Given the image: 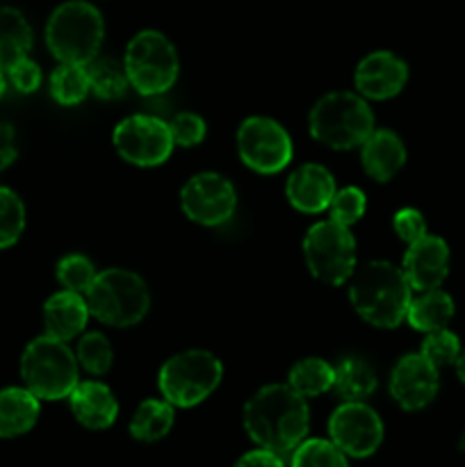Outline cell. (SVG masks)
I'll return each instance as SVG.
<instances>
[{
  "label": "cell",
  "instance_id": "obj_42",
  "mask_svg": "<svg viewBox=\"0 0 465 467\" xmlns=\"http://www.w3.org/2000/svg\"><path fill=\"white\" fill-rule=\"evenodd\" d=\"M460 450H465V433L460 436Z\"/></svg>",
  "mask_w": 465,
  "mask_h": 467
},
{
  "label": "cell",
  "instance_id": "obj_12",
  "mask_svg": "<svg viewBox=\"0 0 465 467\" xmlns=\"http://www.w3.org/2000/svg\"><path fill=\"white\" fill-rule=\"evenodd\" d=\"M181 208L199 226H222L235 214L237 192L222 173L201 171L182 185Z\"/></svg>",
  "mask_w": 465,
  "mask_h": 467
},
{
  "label": "cell",
  "instance_id": "obj_13",
  "mask_svg": "<svg viewBox=\"0 0 465 467\" xmlns=\"http://www.w3.org/2000/svg\"><path fill=\"white\" fill-rule=\"evenodd\" d=\"M331 441L354 459H367L381 447L383 422L365 401H345L328 420Z\"/></svg>",
  "mask_w": 465,
  "mask_h": 467
},
{
  "label": "cell",
  "instance_id": "obj_33",
  "mask_svg": "<svg viewBox=\"0 0 465 467\" xmlns=\"http://www.w3.org/2000/svg\"><path fill=\"white\" fill-rule=\"evenodd\" d=\"M367 210V196L360 187H342L336 190L331 203H328V214H331L333 222L342 223V226H354L356 222H360Z\"/></svg>",
  "mask_w": 465,
  "mask_h": 467
},
{
  "label": "cell",
  "instance_id": "obj_9",
  "mask_svg": "<svg viewBox=\"0 0 465 467\" xmlns=\"http://www.w3.org/2000/svg\"><path fill=\"white\" fill-rule=\"evenodd\" d=\"M304 258L308 272L324 285H345L358 267L356 237L349 226L331 217L313 223L304 237Z\"/></svg>",
  "mask_w": 465,
  "mask_h": 467
},
{
  "label": "cell",
  "instance_id": "obj_32",
  "mask_svg": "<svg viewBox=\"0 0 465 467\" xmlns=\"http://www.w3.org/2000/svg\"><path fill=\"white\" fill-rule=\"evenodd\" d=\"M55 276H57L62 290L78 292V295H87V292H89V287L94 285L98 272H96L94 263H91L87 255L68 254L57 263Z\"/></svg>",
  "mask_w": 465,
  "mask_h": 467
},
{
  "label": "cell",
  "instance_id": "obj_24",
  "mask_svg": "<svg viewBox=\"0 0 465 467\" xmlns=\"http://www.w3.org/2000/svg\"><path fill=\"white\" fill-rule=\"evenodd\" d=\"M336 379H333V390L345 401H365L377 390V374L372 365L360 358H345L336 365Z\"/></svg>",
  "mask_w": 465,
  "mask_h": 467
},
{
  "label": "cell",
  "instance_id": "obj_17",
  "mask_svg": "<svg viewBox=\"0 0 465 467\" xmlns=\"http://www.w3.org/2000/svg\"><path fill=\"white\" fill-rule=\"evenodd\" d=\"M336 178L324 164H301L287 176L285 196L294 210L304 214H319L328 210L336 194Z\"/></svg>",
  "mask_w": 465,
  "mask_h": 467
},
{
  "label": "cell",
  "instance_id": "obj_20",
  "mask_svg": "<svg viewBox=\"0 0 465 467\" xmlns=\"http://www.w3.org/2000/svg\"><path fill=\"white\" fill-rule=\"evenodd\" d=\"M89 317L91 313L85 295H78V292L59 290L44 304L46 336H53L57 340L68 342L82 336Z\"/></svg>",
  "mask_w": 465,
  "mask_h": 467
},
{
  "label": "cell",
  "instance_id": "obj_34",
  "mask_svg": "<svg viewBox=\"0 0 465 467\" xmlns=\"http://www.w3.org/2000/svg\"><path fill=\"white\" fill-rule=\"evenodd\" d=\"M460 340L456 333H451L450 328H440V331L427 333L422 342V349L419 354L427 360H431L438 369L447 368V365H456L460 356Z\"/></svg>",
  "mask_w": 465,
  "mask_h": 467
},
{
  "label": "cell",
  "instance_id": "obj_7",
  "mask_svg": "<svg viewBox=\"0 0 465 467\" xmlns=\"http://www.w3.org/2000/svg\"><path fill=\"white\" fill-rule=\"evenodd\" d=\"M123 68L137 94L160 96L176 85L181 59L167 35L160 30H141L128 41Z\"/></svg>",
  "mask_w": 465,
  "mask_h": 467
},
{
  "label": "cell",
  "instance_id": "obj_4",
  "mask_svg": "<svg viewBox=\"0 0 465 467\" xmlns=\"http://www.w3.org/2000/svg\"><path fill=\"white\" fill-rule=\"evenodd\" d=\"M103 39V14L87 0L62 3L46 23V46L57 62L89 64L98 57Z\"/></svg>",
  "mask_w": 465,
  "mask_h": 467
},
{
  "label": "cell",
  "instance_id": "obj_39",
  "mask_svg": "<svg viewBox=\"0 0 465 467\" xmlns=\"http://www.w3.org/2000/svg\"><path fill=\"white\" fill-rule=\"evenodd\" d=\"M235 467H285V463H283V456L260 447V450H253L242 456Z\"/></svg>",
  "mask_w": 465,
  "mask_h": 467
},
{
  "label": "cell",
  "instance_id": "obj_29",
  "mask_svg": "<svg viewBox=\"0 0 465 467\" xmlns=\"http://www.w3.org/2000/svg\"><path fill=\"white\" fill-rule=\"evenodd\" d=\"M76 358L80 369H85L87 374H91V377H103L112 368L114 349L108 337H105V333L89 331L82 333L80 340H78Z\"/></svg>",
  "mask_w": 465,
  "mask_h": 467
},
{
  "label": "cell",
  "instance_id": "obj_21",
  "mask_svg": "<svg viewBox=\"0 0 465 467\" xmlns=\"http://www.w3.org/2000/svg\"><path fill=\"white\" fill-rule=\"evenodd\" d=\"M39 401L27 388L0 390V438H16L30 431L39 420Z\"/></svg>",
  "mask_w": 465,
  "mask_h": 467
},
{
  "label": "cell",
  "instance_id": "obj_31",
  "mask_svg": "<svg viewBox=\"0 0 465 467\" xmlns=\"http://www.w3.org/2000/svg\"><path fill=\"white\" fill-rule=\"evenodd\" d=\"M26 231V205L9 187H0V249H9Z\"/></svg>",
  "mask_w": 465,
  "mask_h": 467
},
{
  "label": "cell",
  "instance_id": "obj_38",
  "mask_svg": "<svg viewBox=\"0 0 465 467\" xmlns=\"http://www.w3.org/2000/svg\"><path fill=\"white\" fill-rule=\"evenodd\" d=\"M16 160V132L9 123L0 121V171Z\"/></svg>",
  "mask_w": 465,
  "mask_h": 467
},
{
  "label": "cell",
  "instance_id": "obj_15",
  "mask_svg": "<svg viewBox=\"0 0 465 467\" xmlns=\"http://www.w3.org/2000/svg\"><path fill=\"white\" fill-rule=\"evenodd\" d=\"M408 82V67L390 50L365 55L354 71V87L365 100L395 99Z\"/></svg>",
  "mask_w": 465,
  "mask_h": 467
},
{
  "label": "cell",
  "instance_id": "obj_19",
  "mask_svg": "<svg viewBox=\"0 0 465 467\" xmlns=\"http://www.w3.org/2000/svg\"><path fill=\"white\" fill-rule=\"evenodd\" d=\"M71 413L78 422L94 431H103L117 422L119 401L109 386L100 381H80L68 395Z\"/></svg>",
  "mask_w": 465,
  "mask_h": 467
},
{
  "label": "cell",
  "instance_id": "obj_40",
  "mask_svg": "<svg viewBox=\"0 0 465 467\" xmlns=\"http://www.w3.org/2000/svg\"><path fill=\"white\" fill-rule=\"evenodd\" d=\"M456 374H459V379H460V381L465 383V349L460 351L459 360H456Z\"/></svg>",
  "mask_w": 465,
  "mask_h": 467
},
{
  "label": "cell",
  "instance_id": "obj_1",
  "mask_svg": "<svg viewBox=\"0 0 465 467\" xmlns=\"http://www.w3.org/2000/svg\"><path fill=\"white\" fill-rule=\"evenodd\" d=\"M244 429L263 450L287 456L305 441L310 410L305 397L287 383H269L244 404Z\"/></svg>",
  "mask_w": 465,
  "mask_h": 467
},
{
  "label": "cell",
  "instance_id": "obj_41",
  "mask_svg": "<svg viewBox=\"0 0 465 467\" xmlns=\"http://www.w3.org/2000/svg\"><path fill=\"white\" fill-rule=\"evenodd\" d=\"M5 89H7V78H5V71L0 68V99H3Z\"/></svg>",
  "mask_w": 465,
  "mask_h": 467
},
{
  "label": "cell",
  "instance_id": "obj_23",
  "mask_svg": "<svg viewBox=\"0 0 465 467\" xmlns=\"http://www.w3.org/2000/svg\"><path fill=\"white\" fill-rule=\"evenodd\" d=\"M32 50V27L16 7L0 5V68L7 71L14 62Z\"/></svg>",
  "mask_w": 465,
  "mask_h": 467
},
{
  "label": "cell",
  "instance_id": "obj_30",
  "mask_svg": "<svg viewBox=\"0 0 465 467\" xmlns=\"http://www.w3.org/2000/svg\"><path fill=\"white\" fill-rule=\"evenodd\" d=\"M292 467H349V463L333 441L310 438L292 451Z\"/></svg>",
  "mask_w": 465,
  "mask_h": 467
},
{
  "label": "cell",
  "instance_id": "obj_37",
  "mask_svg": "<svg viewBox=\"0 0 465 467\" xmlns=\"http://www.w3.org/2000/svg\"><path fill=\"white\" fill-rule=\"evenodd\" d=\"M392 228H395L397 237L406 244H413L415 240L427 235V219L419 210L415 208H401L397 210L392 217Z\"/></svg>",
  "mask_w": 465,
  "mask_h": 467
},
{
  "label": "cell",
  "instance_id": "obj_11",
  "mask_svg": "<svg viewBox=\"0 0 465 467\" xmlns=\"http://www.w3.org/2000/svg\"><path fill=\"white\" fill-rule=\"evenodd\" d=\"M112 144L128 164L144 169L167 162L176 146L169 121L150 114H130L121 119L112 132Z\"/></svg>",
  "mask_w": 465,
  "mask_h": 467
},
{
  "label": "cell",
  "instance_id": "obj_3",
  "mask_svg": "<svg viewBox=\"0 0 465 467\" xmlns=\"http://www.w3.org/2000/svg\"><path fill=\"white\" fill-rule=\"evenodd\" d=\"M308 130L333 150L360 149L374 130V112L358 91H328L310 109Z\"/></svg>",
  "mask_w": 465,
  "mask_h": 467
},
{
  "label": "cell",
  "instance_id": "obj_22",
  "mask_svg": "<svg viewBox=\"0 0 465 467\" xmlns=\"http://www.w3.org/2000/svg\"><path fill=\"white\" fill-rule=\"evenodd\" d=\"M456 313L454 299L447 295L440 287H433V290L419 292V296H415L408 306V313H406V322L415 328V331L431 333L447 328V324L451 322Z\"/></svg>",
  "mask_w": 465,
  "mask_h": 467
},
{
  "label": "cell",
  "instance_id": "obj_14",
  "mask_svg": "<svg viewBox=\"0 0 465 467\" xmlns=\"http://www.w3.org/2000/svg\"><path fill=\"white\" fill-rule=\"evenodd\" d=\"M440 390V369L422 354H406L390 372V395L404 410H422Z\"/></svg>",
  "mask_w": 465,
  "mask_h": 467
},
{
  "label": "cell",
  "instance_id": "obj_26",
  "mask_svg": "<svg viewBox=\"0 0 465 467\" xmlns=\"http://www.w3.org/2000/svg\"><path fill=\"white\" fill-rule=\"evenodd\" d=\"M336 369L322 358H301L287 372V386L301 397H319L333 390Z\"/></svg>",
  "mask_w": 465,
  "mask_h": 467
},
{
  "label": "cell",
  "instance_id": "obj_10",
  "mask_svg": "<svg viewBox=\"0 0 465 467\" xmlns=\"http://www.w3.org/2000/svg\"><path fill=\"white\" fill-rule=\"evenodd\" d=\"M237 153L240 160L255 173L272 176L281 173L294 155L292 137L276 119L249 117L237 128Z\"/></svg>",
  "mask_w": 465,
  "mask_h": 467
},
{
  "label": "cell",
  "instance_id": "obj_28",
  "mask_svg": "<svg viewBox=\"0 0 465 467\" xmlns=\"http://www.w3.org/2000/svg\"><path fill=\"white\" fill-rule=\"evenodd\" d=\"M87 67V76H89L91 94L98 96L103 100H117L128 91L130 82H128V73L123 64L114 62L109 57H94Z\"/></svg>",
  "mask_w": 465,
  "mask_h": 467
},
{
  "label": "cell",
  "instance_id": "obj_35",
  "mask_svg": "<svg viewBox=\"0 0 465 467\" xmlns=\"http://www.w3.org/2000/svg\"><path fill=\"white\" fill-rule=\"evenodd\" d=\"M169 130H171L173 144L182 146V149H191V146H199L205 140L208 123L201 114L181 112L169 121Z\"/></svg>",
  "mask_w": 465,
  "mask_h": 467
},
{
  "label": "cell",
  "instance_id": "obj_36",
  "mask_svg": "<svg viewBox=\"0 0 465 467\" xmlns=\"http://www.w3.org/2000/svg\"><path fill=\"white\" fill-rule=\"evenodd\" d=\"M7 80L12 82V87L21 94H32L41 87V80H44V73H41L39 64L30 57H23L18 62H14L12 67L7 68Z\"/></svg>",
  "mask_w": 465,
  "mask_h": 467
},
{
  "label": "cell",
  "instance_id": "obj_2",
  "mask_svg": "<svg viewBox=\"0 0 465 467\" xmlns=\"http://www.w3.org/2000/svg\"><path fill=\"white\" fill-rule=\"evenodd\" d=\"M349 301L356 313L377 328H397L413 301L404 272L388 260H369L349 278Z\"/></svg>",
  "mask_w": 465,
  "mask_h": 467
},
{
  "label": "cell",
  "instance_id": "obj_8",
  "mask_svg": "<svg viewBox=\"0 0 465 467\" xmlns=\"http://www.w3.org/2000/svg\"><path fill=\"white\" fill-rule=\"evenodd\" d=\"M223 379V365L212 351L187 349L160 368V395L178 409H191L208 400Z\"/></svg>",
  "mask_w": 465,
  "mask_h": 467
},
{
  "label": "cell",
  "instance_id": "obj_25",
  "mask_svg": "<svg viewBox=\"0 0 465 467\" xmlns=\"http://www.w3.org/2000/svg\"><path fill=\"white\" fill-rule=\"evenodd\" d=\"M173 409L167 400H146L137 406L130 420V436L140 442H155L173 427Z\"/></svg>",
  "mask_w": 465,
  "mask_h": 467
},
{
  "label": "cell",
  "instance_id": "obj_27",
  "mask_svg": "<svg viewBox=\"0 0 465 467\" xmlns=\"http://www.w3.org/2000/svg\"><path fill=\"white\" fill-rule=\"evenodd\" d=\"M89 94L91 87L85 64L59 62V67L50 73V96L55 103L73 108V105H80Z\"/></svg>",
  "mask_w": 465,
  "mask_h": 467
},
{
  "label": "cell",
  "instance_id": "obj_16",
  "mask_svg": "<svg viewBox=\"0 0 465 467\" xmlns=\"http://www.w3.org/2000/svg\"><path fill=\"white\" fill-rule=\"evenodd\" d=\"M401 272L413 292L440 287L450 274V246L442 237L427 233L408 244L401 260Z\"/></svg>",
  "mask_w": 465,
  "mask_h": 467
},
{
  "label": "cell",
  "instance_id": "obj_5",
  "mask_svg": "<svg viewBox=\"0 0 465 467\" xmlns=\"http://www.w3.org/2000/svg\"><path fill=\"white\" fill-rule=\"evenodd\" d=\"M21 379L27 390L39 400H67L80 383V365L76 351L64 340L39 336L26 347L21 356Z\"/></svg>",
  "mask_w": 465,
  "mask_h": 467
},
{
  "label": "cell",
  "instance_id": "obj_6",
  "mask_svg": "<svg viewBox=\"0 0 465 467\" xmlns=\"http://www.w3.org/2000/svg\"><path fill=\"white\" fill-rule=\"evenodd\" d=\"M85 299L91 317L114 328L135 327L150 308V292L144 278L121 267L98 272Z\"/></svg>",
  "mask_w": 465,
  "mask_h": 467
},
{
  "label": "cell",
  "instance_id": "obj_18",
  "mask_svg": "<svg viewBox=\"0 0 465 467\" xmlns=\"http://www.w3.org/2000/svg\"><path fill=\"white\" fill-rule=\"evenodd\" d=\"M360 164L365 173L377 182H388L406 164V146L395 130L374 128L360 144Z\"/></svg>",
  "mask_w": 465,
  "mask_h": 467
}]
</instances>
